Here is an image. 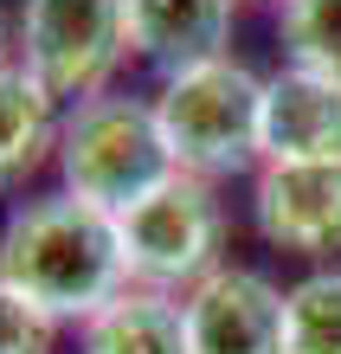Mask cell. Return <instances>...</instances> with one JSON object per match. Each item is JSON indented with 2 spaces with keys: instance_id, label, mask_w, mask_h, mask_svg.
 Segmentation results:
<instances>
[{
  "instance_id": "5bb4252c",
  "label": "cell",
  "mask_w": 341,
  "mask_h": 354,
  "mask_svg": "<svg viewBox=\"0 0 341 354\" xmlns=\"http://www.w3.org/2000/svg\"><path fill=\"white\" fill-rule=\"evenodd\" d=\"M52 316L33 309L19 290L0 277V354H52Z\"/></svg>"
},
{
  "instance_id": "9a60e30c",
  "label": "cell",
  "mask_w": 341,
  "mask_h": 354,
  "mask_svg": "<svg viewBox=\"0 0 341 354\" xmlns=\"http://www.w3.org/2000/svg\"><path fill=\"white\" fill-rule=\"evenodd\" d=\"M0 71H7V13H0Z\"/></svg>"
},
{
  "instance_id": "5b68a950",
  "label": "cell",
  "mask_w": 341,
  "mask_h": 354,
  "mask_svg": "<svg viewBox=\"0 0 341 354\" xmlns=\"http://www.w3.org/2000/svg\"><path fill=\"white\" fill-rule=\"evenodd\" d=\"M19 52H26V71L58 103L103 97L110 71L122 65V52H129L122 0H26Z\"/></svg>"
},
{
  "instance_id": "9c48e42d",
  "label": "cell",
  "mask_w": 341,
  "mask_h": 354,
  "mask_svg": "<svg viewBox=\"0 0 341 354\" xmlns=\"http://www.w3.org/2000/svg\"><path fill=\"white\" fill-rule=\"evenodd\" d=\"M232 7L239 0H122L129 52H142L167 77L194 71V65H212V58H225Z\"/></svg>"
},
{
  "instance_id": "30bf717a",
  "label": "cell",
  "mask_w": 341,
  "mask_h": 354,
  "mask_svg": "<svg viewBox=\"0 0 341 354\" xmlns=\"http://www.w3.org/2000/svg\"><path fill=\"white\" fill-rule=\"evenodd\" d=\"M58 136H65L58 97L26 65H7L0 71V187H19L26 174H39L58 155Z\"/></svg>"
},
{
  "instance_id": "4fadbf2b",
  "label": "cell",
  "mask_w": 341,
  "mask_h": 354,
  "mask_svg": "<svg viewBox=\"0 0 341 354\" xmlns=\"http://www.w3.org/2000/svg\"><path fill=\"white\" fill-rule=\"evenodd\" d=\"M277 39H284L296 71H322L341 84V0H284Z\"/></svg>"
},
{
  "instance_id": "8992f818",
  "label": "cell",
  "mask_w": 341,
  "mask_h": 354,
  "mask_svg": "<svg viewBox=\"0 0 341 354\" xmlns=\"http://www.w3.org/2000/svg\"><path fill=\"white\" fill-rule=\"evenodd\" d=\"M258 232L290 258L341 252V161H264L258 168Z\"/></svg>"
},
{
  "instance_id": "52a82bcc",
  "label": "cell",
  "mask_w": 341,
  "mask_h": 354,
  "mask_svg": "<svg viewBox=\"0 0 341 354\" xmlns=\"http://www.w3.org/2000/svg\"><path fill=\"white\" fill-rule=\"evenodd\" d=\"M187 348L194 354H284V290L264 270L219 264L187 290Z\"/></svg>"
},
{
  "instance_id": "3957f363",
  "label": "cell",
  "mask_w": 341,
  "mask_h": 354,
  "mask_svg": "<svg viewBox=\"0 0 341 354\" xmlns=\"http://www.w3.org/2000/svg\"><path fill=\"white\" fill-rule=\"evenodd\" d=\"M58 174H65V194L103 206V213H129L142 194H155V187L167 174H181V168H174V155H167L155 103L103 91V97H84L65 116Z\"/></svg>"
},
{
  "instance_id": "7a4b0ae2",
  "label": "cell",
  "mask_w": 341,
  "mask_h": 354,
  "mask_svg": "<svg viewBox=\"0 0 341 354\" xmlns=\"http://www.w3.org/2000/svg\"><path fill=\"white\" fill-rule=\"evenodd\" d=\"M155 122L181 174H245L251 161H264V77L239 58L174 71L155 97Z\"/></svg>"
},
{
  "instance_id": "277c9868",
  "label": "cell",
  "mask_w": 341,
  "mask_h": 354,
  "mask_svg": "<svg viewBox=\"0 0 341 354\" xmlns=\"http://www.w3.org/2000/svg\"><path fill=\"white\" fill-rule=\"evenodd\" d=\"M122 264L136 290H194L219 270L225 213L212 200V180L200 174H167L155 194H142L129 213H116Z\"/></svg>"
},
{
  "instance_id": "8fae6325",
  "label": "cell",
  "mask_w": 341,
  "mask_h": 354,
  "mask_svg": "<svg viewBox=\"0 0 341 354\" xmlns=\"http://www.w3.org/2000/svg\"><path fill=\"white\" fill-rule=\"evenodd\" d=\"M84 354H194L187 348V297L167 290H122L84 322Z\"/></svg>"
},
{
  "instance_id": "ba28073f",
  "label": "cell",
  "mask_w": 341,
  "mask_h": 354,
  "mask_svg": "<svg viewBox=\"0 0 341 354\" xmlns=\"http://www.w3.org/2000/svg\"><path fill=\"white\" fill-rule=\"evenodd\" d=\"M264 161H341V84L284 65L264 77Z\"/></svg>"
},
{
  "instance_id": "6da1fadb",
  "label": "cell",
  "mask_w": 341,
  "mask_h": 354,
  "mask_svg": "<svg viewBox=\"0 0 341 354\" xmlns=\"http://www.w3.org/2000/svg\"><path fill=\"white\" fill-rule=\"evenodd\" d=\"M0 277L52 322H91L103 303L129 290L116 213L77 194L26 200L0 232Z\"/></svg>"
},
{
  "instance_id": "7c38bea8",
  "label": "cell",
  "mask_w": 341,
  "mask_h": 354,
  "mask_svg": "<svg viewBox=\"0 0 341 354\" xmlns=\"http://www.w3.org/2000/svg\"><path fill=\"white\" fill-rule=\"evenodd\" d=\"M284 354H341V270H309L284 290Z\"/></svg>"
}]
</instances>
